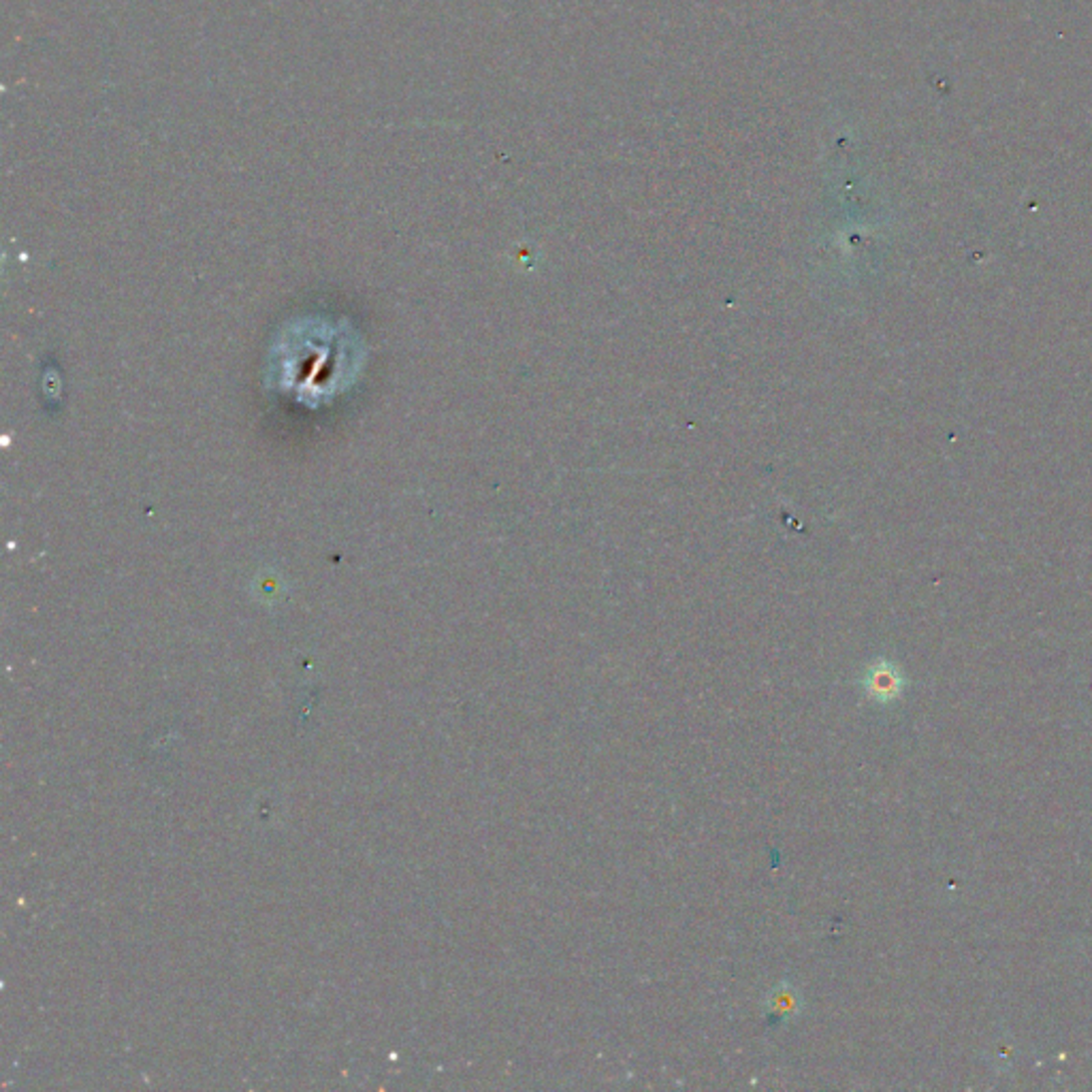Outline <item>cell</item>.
<instances>
[{"label": "cell", "instance_id": "6da1fadb", "mask_svg": "<svg viewBox=\"0 0 1092 1092\" xmlns=\"http://www.w3.org/2000/svg\"><path fill=\"white\" fill-rule=\"evenodd\" d=\"M862 685L866 689V693L870 695V698L877 700V702H890L894 700L898 691H900V676L896 672L894 666H890V663H875V666H870L864 674V680Z\"/></svg>", "mask_w": 1092, "mask_h": 1092}, {"label": "cell", "instance_id": "7a4b0ae2", "mask_svg": "<svg viewBox=\"0 0 1092 1092\" xmlns=\"http://www.w3.org/2000/svg\"><path fill=\"white\" fill-rule=\"evenodd\" d=\"M766 1007L777 1020L796 1018L800 1014V1009H802V996L794 986L781 984L768 994Z\"/></svg>", "mask_w": 1092, "mask_h": 1092}]
</instances>
